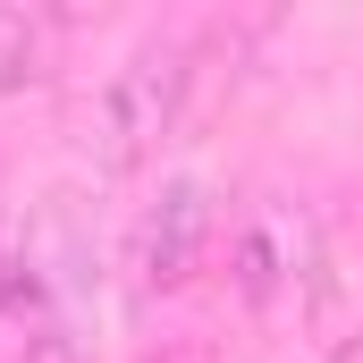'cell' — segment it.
Returning <instances> with one entry per match:
<instances>
[{"mask_svg": "<svg viewBox=\"0 0 363 363\" xmlns=\"http://www.w3.org/2000/svg\"><path fill=\"white\" fill-rule=\"evenodd\" d=\"M186 93H194V43H178V34L135 43V51L110 68V85H101V101H93V118H85V152L110 178L144 169V161L178 135Z\"/></svg>", "mask_w": 363, "mask_h": 363, "instance_id": "1", "label": "cell"}, {"mask_svg": "<svg viewBox=\"0 0 363 363\" xmlns=\"http://www.w3.org/2000/svg\"><path fill=\"white\" fill-rule=\"evenodd\" d=\"M228 271H237V296L254 313H279L287 296H304L313 271H321V228L304 203L287 194H254L237 211V237H228Z\"/></svg>", "mask_w": 363, "mask_h": 363, "instance_id": "2", "label": "cell"}, {"mask_svg": "<svg viewBox=\"0 0 363 363\" xmlns=\"http://www.w3.org/2000/svg\"><path fill=\"white\" fill-rule=\"evenodd\" d=\"M211 228H220L211 186H203V178H169L152 203H144L135 237H127V271H135V287H144V296H169V287H186V279L203 271Z\"/></svg>", "mask_w": 363, "mask_h": 363, "instance_id": "3", "label": "cell"}, {"mask_svg": "<svg viewBox=\"0 0 363 363\" xmlns=\"http://www.w3.org/2000/svg\"><path fill=\"white\" fill-rule=\"evenodd\" d=\"M26 77H43V26H34V9L0 0V93H17Z\"/></svg>", "mask_w": 363, "mask_h": 363, "instance_id": "4", "label": "cell"}, {"mask_svg": "<svg viewBox=\"0 0 363 363\" xmlns=\"http://www.w3.org/2000/svg\"><path fill=\"white\" fill-rule=\"evenodd\" d=\"M26 363H93V338L60 313H34V338H26Z\"/></svg>", "mask_w": 363, "mask_h": 363, "instance_id": "5", "label": "cell"}, {"mask_svg": "<svg viewBox=\"0 0 363 363\" xmlns=\"http://www.w3.org/2000/svg\"><path fill=\"white\" fill-rule=\"evenodd\" d=\"M9 304H26V262H17V237L0 228V313Z\"/></svg>", "mask_w": 363, "mask_h": 363, "instance_id": "6", "label": "cell"}, {"mask_svg": "<svg viewBox=\"0 0 363 363\" xmlns=\"http://www.w3.org/2000/svg\"><path fill=\"white\" fill-rule=\"evenodd\" d=\"M330 363H363V338H338V355Z\"/></svg>", "mask_w": 363, "mask_h": 363, "instance_id": "7", "label": "cell"}]
</instances>
